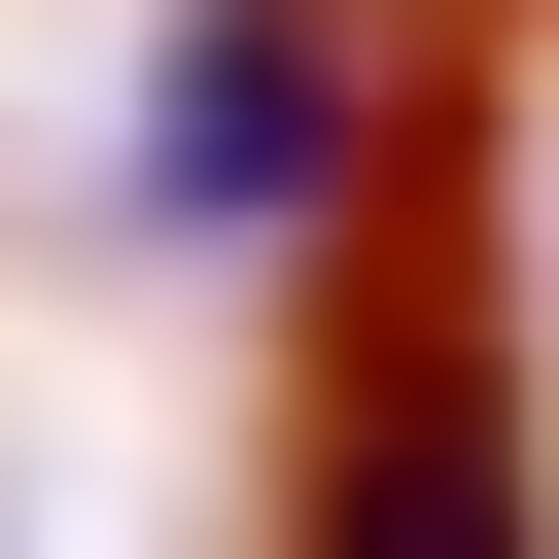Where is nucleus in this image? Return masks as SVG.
Returning a JSON list of instances; mask_svg holds the SVG:
<instances>
[{"label": "nucleus", "instance_id": "f257e3e1", "mask_svg": "<svg viewBox=\"0 0 559 559\" xmlns=\"http://www.w3.org/2000/svg\"><path fill=\"white\" fill-rule=\"evenodd\" d=\"M280 559H559V454H524V314H489V210H454V105L314 210V384H280Z\"/></svg>", "mask_w": 559, "mask_h": 559}, {"label": "nucleus", "instance_id": "f03ea898", "mask_svg": "<svg viewBox=\"0 0 559 559\" xmlns=\"http://www.w3.org/2000/svg\"><path fill=\"white\" fill-rule=\"evenodd\" d=\"M349 105H384V35H349V0H210V70H175V140H140V175L245 245V210H314V175H349Z\"/></svg>", "mask_w": 559, "mask_h": 559}]
</instances>
